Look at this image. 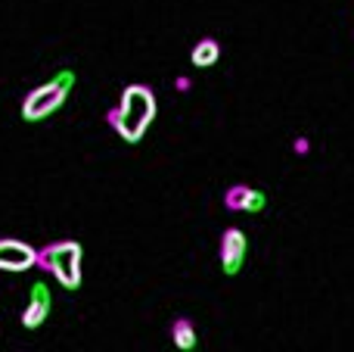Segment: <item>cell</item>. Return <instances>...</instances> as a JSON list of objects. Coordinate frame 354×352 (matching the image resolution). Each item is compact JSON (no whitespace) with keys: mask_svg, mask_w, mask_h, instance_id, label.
Segmentation results:
<instances>
[{"mask_svg":"<svg viewBox=\"0 0 354 352\" xmlns=\"http://www.w3.org/2000/svg\"><path fill=\"white\" fill-rule=\"evenodd\" d=\"M156 118V97L147 85H131L124 87L118 106L109 112V125L122 134V141L140 143V137L149 131Z\"/></svg>","mask_w":354,"mask_h":352,"instance_id":"cell-1","label":"cell"},{"mask_svg":"<svg viewBox=\"0 0 354 352\" xmlns=\"http://www.w3.org/2000/svg\"><path fill=\"white\" fill-rule=\"evenodd\" d=\"M81 243L75 240H59L50 247L37 249V265L50 272L66 290H78L81 287Z\"/></svg>","mask_w":354,"mask_h":352,"instance_id":"cell-2","label":"cell"},{"mask_svg":"<svg viewBox=\"0 0 354 352\" xmlns=\"http://www.w3.org/2000/svg\"><path fill=\"white\" fill-rule=\"evenodd\" d=\"M66 97H68L66 85H59L56 78L44 81L41 87H35V91L22 100V118L25 122H44V118L53 116V112L66 103Z\"/></svg>","mask_w":354,"mask_h":352,"instance_id":"cell-3","label":"cell"},{"mask_svg":"<svg viewBox=\"0 0 354 352\" xmlns=\"http://www.w3.org/2000/svg\"><path fill=\"white\" fill-rule=\"evenodd\" d=\"M245 259H249V240L239 228H227L221 237V274L236 278L243 272Z\"/></svg>","mask_w":354,"mask_h":352,"instance_id":"cell-4","label":"cell"},{"mask_svg":"<svg viewBox=\"0 0 354 352\" xmlns=\"http://www.w3.org/2000/svg\"><path fill=\"white\" fill-rule=\"evenodd\" d=\"M37 265V249L16 237H0V272H28Z\"/></svg>","mask_w":354,"mask_h":352,"instance_id":"cell-5","label":"cell"},{"mask_svg":"<svg viewBox=\"0 0 354 352\" xmlns=\"http://www.w3.org/2000/svg\"><path fill=\"white\" fill-rule=\"evenodd\" d=\"M50 312H53V293H50V287L44 281H37V284H31L28 303L22 309V328H28V331L41 328Z\"/></svg>","mask_w":354,"mask_h":352,"instance_id":"cell-6","label":"cell"},{"mask_svg":"<svg viewBox=\"0 0 354 352\" xmlns=\"http://www.w3.org/2000/svg\"><path fill=\"white\" fill-rule=\"evenodd\" d=\"M224 203H227V209H233V212L261 215V212L268 209V193L255 191V187H249V184H236V187H230V191H227Z\"/></svg>","mask_w":354,"mask_h":352,"instance_id":"cell-7","label":"cell"},{"mask_svg":"<svg viewBox=\"0 0 354 352\" xmlns=\"http://www.w3.org/2000/svg\"><path fill=\"white\" fill-rule=\"evenodd\" d=\"M218 60H221V44L212 41V37H202L193 47V53H189V62H193L196 69H212Z\"/></svg>","mask_w":354,"mask_h":352,"instance_id":"cell-8","label":"cell"},{"mask_svg":"<svg viewBox=\"0 0 354 352\" xmlns=\"http://www.w3.org/2000/svg\"><path fill=\"white\" fill-rule=\"evenodd\" d=\"M171 340H174L177 349L193 352L196 346H199V337H196V324L187 322V318H177V322L171 324Z\"/></svg>","mask_w":354,"mask_h":352,"instance_id":"cell-9","label":"cell"},{"mask_svg":"<svg viewBox=\"0 0 354 352\" xmlns=\"http://www.w3.org/2000/svg\"><path fill=\"white\" fill-rule=\"evenodd\" d=\"M295 153H308V141H305V137H299V143H295Z\"/></svg>","mask_w":354,"mask_h":352,"instance_id":"cell-10","label":"cell"}]
</instances>
